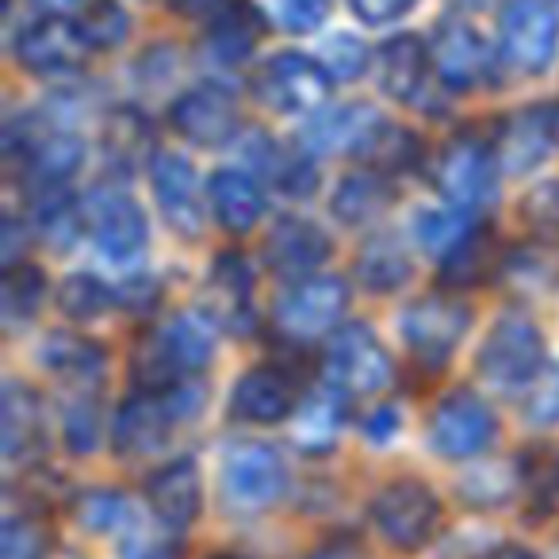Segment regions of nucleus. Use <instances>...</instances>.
Listing matches in <instances>:
<instances>
[{
  "instance_id": "44",
  "label": "nucleus",
  "mask_w": 559,
  "mask_h": 559,
  "mask_svg": "<svg viewBox=\"0 0 559 559\" xmlns=\"http://www.w3.org/2000/svg\"><path fill=\"white\" fill-rule=\"evenodd\" d=\"M104 150H108L111 162H134V157L150 154V123L139 111H119L116 119H108V131H104ZM154 157V154H150Z\"/></svg>"
},
{
  "instance_id": "31",
  "label": "nucleus",
  "mask_w": 559,
  "mask_h": 559,
  "mask_svg": "<svg viewBox=\"0 0 559 559\" xmlns=\"http://www.w3.org/2000/svg\"><path fill=\"white\" fill-rule=\"evenodd\" d=\"M264 12L249 0H234L230 9L218 12L215 20L207 24V55L223 66H238L253 55L257 39L264 32Z\"/></svg>"
},
{
  "instance_id": "32",
  "label": "nucleus",
  "mask_w": 559,
  "mask_h": 559,
  "mask_svg": "<svg viewBox=\"0 0 559 559\" xmlns=\"http://www.w3.org/2000/svg\"><path fill=\"white\" fill-rule=\"evenodd\" d=\"M414 276V261L395 234H372L357 253V280L372 296H391L406 288Z\"/></svg>"
},
{
  "instance_id": "21",
  "label": "nucleus",
  "mask_w": 559,
  "mask_h": 559,
  "mask_svg": "<svg viewBox=\"0 0 559 559\" xmlns=\"http://www.w3.org/2000/svg\"><path fill=\"white\" fill-rule=\"evenodd\" d=\"M299 406L296 383L284 368H249L230 388V414L249 426H276L288 421Z\"/></svg>"
},
{
  "instance_id": "24",
  "label": "nucleus",
  "mask_w": 559,
  "mask_h": 559,
  "mask_svg": "<svg viewBox=\"0 0 559 559\" xmlns=\"http://www.w3.org/2000/svg\"><path fill=\"white\" fill-rule=\"evenodd\" d=\"M246 154L253 169L269 180L276 192L292 195V200H307L319 188V165L307 150H288L284 142H272L264 134H249Z\"/></svg>"
},
{
  "instance_id": "7",
  "label": "nucleus",
  "mask_w": 559,
  "mask_h": 559,
  "mask_svg": "<svg viewBox=\"0 0 559 559\" xmlns=\"http://www.w3.org/2000/svg\"><path fill=\"white\" fill-rule=\"evenodd\" d=\"M544 360V334L528 314L513 311L490 326L487 342H483L475 368L495 391H525L528 383L540 376Z\"/></svg>"
},
{
  "instance_id": "22",
  "label": "nucleus",
  "mask_w": 559,
  "mask_h": 559,
  "mask_svg": "<svg viewBox=\"0 0 559 559\" xmlns=\"http://www.w3.org/2000/svg\"><path fill=\"white\" fill-rule=\"evenodd\" d=\"M173 426H177V421H173L162 391H134V395L119 406L116 421H111V441H116L119 456L142 460L165 449Z\"/></svg>"
},
{
  "instance_id": "50",
  "label": "nucleus",
  "mask_w": 559,
  "mask_h": 559,
  "mask_svg": "<svg viewBox=\"0 0 559 559\" xmlns=\"http://www.w3.org/2000/svg\"><path fill=\"white\" fill-rule=\"evenodd\" d=\"M4 559H47V536H43V528L27 518L4 521Z\"/></svg>"
},
{
  "instance_id": "6",
  "label": "nucleus",
  "mask_w": 559,
  "mask_h": 559,
  "mask_svg": "<svg viewBox=\"0 0 559 559\" xmlns=\"http://www.w3.org/2000/svg\"><path fill=\"white\" fill-rule=\"evenodd\" d=\"M372 525L391 548L418 551L437 536L444 518V506L437 490L421 479H391L372 498Z\"/></svg>"
},
{
  "instance_id": "5",
  "label": "nucleus",
  "mask_w": 559,
  "mask_h": 559,
  "mask_svg": "<svg viewBox=\"0 0 559 559\" xmlns=\"http://www.w3.org/2000/svg\"><path fill=\"white\" fill-rule=\"evenodd\" d=\"M345 311H349V284L342 276L314 272V276L288 284V292L276 299L272 319L288 342L311 345L322 337H334L342 330Z\"/></svg>"
},
{
  "instance_id": "53",
  "label": "nucleus",
  "mask_w": 559,
  "mask_h": 559,
  "mask_svg": "<svg viewBox=\"0 0 559 559\" xmlns=\"http://www.w3.org/2000/svg\"><path fill=\"white\" fill-rule=\"evenodd\" d=\"M360 433H365L368 444L383 449V444H391L399 433H403V411H399V406H388V403L372 406V411H368V418L360 421Z\"/></svg>"
},
{
  "instance_id": "9",
  "label": "nucleus",
  "mask_w": 559,
  "mask_h": 559,
  "mask_svg": "<svg viewBox=\"0 0 559 559\" xmlns=\"http://www.w3.org/2000/svg\"><path fill=\"white\" fill-rule=\"evenodd\" d=\"M330 85L334 81L322 70L319 58L299 55V50H280L257 70L253 96L280 116H314L326 108Z\"/></svg>"
},
{
  "instance_id": "20",
  "label": "nucleus",
  "mask_w": 559,
  "mask_h": 559,
  "mask_svg": "<svg viewBox=\"0 0 559 559\" xmlns=\"http://www.w3.org/2000/svg\"><path fill=\"white\" fill-rule=\"evenodd\" d=\"M146 502L169 533H188L203 510V475L192 456L169 460L146 479Z\"/></svg>"
},
{
  "instance_id": "61",
  "label": "nucleus",
  "mask_w": 559,
  "mask_h": 559,
  "mask_svg": "<svg viewBox=\"0 0 559 559\" xmlns=\"http://www.w3.org/2000/svg\"><path fill=\"white\" fill-rule=\"evenodd\" d=\"M211 559H246V556H230V551H218V556H211Z\"/></svg>"
},
{
  "instance_id": "16",
  "label": "nucleus",
  "mask_w": 559,
  "mask_h": 559,
  "mask_svg": "<svg viewBox=\"0 0 559 559\" xmlns=\"http://www.w3.org/2000/svg\"><path fill=\"white\" fill-rule=\"evenodd\" d=\"M150 185H154V200L165 223L185 238H200L207 226V211H203V188L195 165L173 150H162L150 157Z\"/></svg>"
},
{
  "instance_id": "8",
  "label": "nucleus",
  "mask_w": 559,
  "mask_h": 559,
  "mask_svg": "<svg viewBox=\"0 0 559 559\" xmlns=\"http://www.w3.org/2000/svg\"><path fill=\"white\" fill-rule=\"evenodd\" d=\"M467 330H472V307L452 292H433V296L414 299L399 319L403 345L426 368H441L460 349Z\"/></svg>"
},
{
  "instance_id": "41",
  "label": "nucleus",
  "mask_w": 559,
  "mask_h": 559,
  "mask_svg": "<svg viewBox=\"0 0 559 559\" xmlns=\"http://www.w3.org/2000/svg\"><path fill=\"white\" fill-rule=\"evenodd\" d=\"M330 4L334 0H257V9L264 12V20L288 35L319 32L330 16Z\"/></svg>"
},
{
  "instance_id": "28",
  "label": "nucleus",
  "mask_w": 559,
  "mask_h": 559,
  "mask_svg": "<svg viewBox=\"0 0 559 559\" xmlns=\"http://www.w3.org/2000/svg\"><path fill=\"white\" fill-rule=\"evenodd\" d=\"M27 226H35V234H39L55 253H70L81 241V234H88L85 200H78V195L70 192V185H39L32 223Z\"/></svg>"
},
{
  "instance_id": "18",
  "label": "nucleus",
  "mask_w": 559,
  "mask_h": 559,
  "mask_svg": "<svg viewBox=\"0 0 559 559\" xmlns=\"http://www.w3.org/2000/svg\"><path fill=\"white\" fill-rule=\"evenodd\" d=\"M433 78L449 93H472L490 73V47L467 20H444L429 43Z\"/></svg>"
},
{
  "instance_id": "26",
  "label": "nucleus",
  "mask_w": 559,
  "mask_h": 559,
  "mask_svg": "<svg viewBox=\"0 0 559 559\" xmlns=\"http://www.w3.org/2000/svg\"><path fill=\"white\" fill-rule=\"evenodd\" d=\"M429 70H433L429 47L411 32L395 35V39H388L376 50V78H380V88L391 100L414 104V96L426 88Z\"/></svg>"
},
{
  "instance_id": "36",
  "label": "nucleus",
  "mask_w": 559,
  "mask_h": 559,
  "mask_svg": "<svg viewBox=\"0 0 559 559\" xmlns=\"http://www.w3.org/2000/svg\"><path fill=\"white\" fill-rule=\"evenodd\" d=\"M43 299H47V272L32 261H20L4 269L0 280V311L9 326H24L39 314Z\"/></svg>"
},
{
  "instance_id": "48",
  "label": "nucleus",
  "mask_w": 559,
  "mask_h": 559,
  "mask_svg": "<svg viewBox=\"0 0 559 559\" xmlns=\"http://www.w3.org/2000/svg\"><path fill=\"white\" fill-rule=\"evenodd\" d=\"M322 70L330 73V81H357L360 73L368 70V62H372V55H368V47L357 39V35H337V39H330L326 47H322Z\"/></svg>"
},
{
  "instance_id": "1",
  "label": "nucleus",
  "mask_w": 559,
  "mask_h": 559,
  "mask_svg": "<svg viewBox=\"0 0 559 559\" xmlns=\"http://www.w3.org/2000/svg\"><path fill=\"white\" fill-rule=\"evenodd\" d=\"M211 357H215L211 322L203 314H177L139 345L134 380H139V391H169L173 383L200 376Z\"/></svg>"
},
{
  "instance_id": "40",
  "label": "nucleus",
  "mask_w": 559,
  "mask_h": 559,
  "mask_svg": "<svg viewBox=\"0 0 559 559\" xmlns=\"http://www.w3.org/2000/svg\"><path fill=\"white\" fill-rule=\"evenodd\" d=\"M460 490H464V498L472 506H483V510H487V506H502L518 495L521 475H518V467H506V464H495V467L475 464L472 472L464 475Z\"/></svg>"
},
{
  "instance_id": "27",
  "label": "nucleus",
  "mask_w": 559,
  "mask_h": 559,
  "mask_svg": "<svg viewBox=\"0 0 559 559\" xmlns=\"http://www.w3.org/2000/svg\"><path fill=\"white\" fill-rule=\"evenodd\" d=\"M345 406H349V399L342 395V391H334L330 383H319V388L311 391V395L299 399L296 406V444L304 452H311V456H326V452L337 449V441H342V429H345Z\"/></svg>"
},
{
  "instance_id": "10",
  "label": "nucleus",
  "mask_w": 559,
  "mask_h": 559,
  "mask_svg": "<svg viewBox=\"0 0 559 559\" xmlns=\"http://www.w3.org/2000/svg\"><path fill=\"white\" fill-rule=\"evenodd\" d=\"M223 498L234 510H269L288 495L292 472L272 444L264 441H238L223 456Z\"/></svg>"
},
{
  "instance_id": "55",
  "label": "nucleus",
  "mask_w": 559,
  "mask_h": 559,
  "mask_svg": "<svg viewBox=\"0 0 559 559\" xmlns=\"http://www.w3.org/2000/svg\"><path fill=\"white\" fill-rule=\"evenodd\" d=\"M123 559H177V544L157 540V536L139 528L123 540Z\"/></svg>"
},
{
  "instance_id": "19",
  "label": "nucleus",
  "mask_w": 559,
  "mask_h": 559,
  "mask_svg": "<svg viewBox=\"0 0 559 559\" xmlns=\"http://www.w3.org/2000/svg\"><path fill=\"white\" fill-rule=\"evenodd\" d=\"M334 246H330V234L319 223L299 215H280L272 223L269 238H264V261L276 276L284 280H307L330 261Z\"/></svg>"
},
{
  "instance_id": "59",
  "label": "nucleus",
  "mask_w": 559,
  "mask_h": 559,
  "mask_svg": "<svg viewBox=\"0 0 559 559\" xmlns=\"http://www.w3.org/2000/svg\"><path fill=\"white\" fill-rule=\"evenodd\" d=\"M39 4H43L47 12H62V16H66V12H70L73 4H81V0H39Z\"/></svg>"
},
{
  "instance_id": "13",
  "label": "nucleus",
  "mask_w": 559,
  "mask_h": 559,
  "mask_svg": "<svg viewBox=\"0 0 559 559\" xmlns=\"http://www.w3.org/2000/svg\"><path fill=\"white\" fill-rule=\"evenodd\" d=\"M85 218H88V238L96 241V249L111 264L142 261V253L150 246V218L131 192L108 185L96 188L85 200Z\"/></svg>"
},
{
  "instance_id": "2",
  "label": "nucleus",
  "mask_w": 559,
  "mask_h": 559,
  "mask_svg": "<svg viewBox=\"0 0 559 559\" xmlns=\"http://www.w3.org/2000/svg\"><path fill=\"white\" fill-rule=\"evenodd\" d=\"M322 383L342 391L345 399H376L395 383V360L372 326L345 322L334 337H326Z\"/></svg>"
},
{
  "instance_id": "38",
  "label": "nucleus",
  "mask_w": 559,
  "mask_h": 559,
  "mask_svg": "<svg viewBox=\"0 0 559 559\" xmlns=\"http://www.w3.org/2000/svg\"><path fill=\"white\" fill-rule=\"evenodd\" d=\"M58 307L73 322H100L119 307V292L93 272H73L58 288Z\"/></svg>"
},
{
  "instance_id": "37",
  "label": "nucleus",
  "mask_w": 559,
  "mask_h": 559,
  "mask_svg": "<svg viewBox=\"0 0 559 559\" xmlns=\"http://www.w3.org/2000/svg\"><path fill=\"white\" fill-rule=\"evenodd\" d=\"M360 162L368 165V169H376V173H406V169H414L418 165V157H421V146H418V139H414L406 127H399V123H391V119H380L376 123V131L368 134V142L360 146Z\"/></svg>"
},
{
  "instance_id": "11",
  "label": "nucleus",
  "mask_w": 559,
  "mask_h": 559,
  "mask_svg": "<svg viewBox=\"0 0 559 559\" xmlns=\"http://www.w3.org/2000/svg\"><path fill=\"white\" fill-rule=\"evenodd\" d=\"M93 39L85 35V24L62 12H47L35 24H27L16 39V62L35 78H73L85 70L93 55Z\"/></svg>"
},
{
  "instance_id": "56",
  "label": "nucleus",
  "mask_w": 559,
  "mask_h": 559,
  "mask_svg": "<svg viewBox=\"0 0 559 559\" xmlns=\"http://www.w3.org/2000/svg\"><path fill=\"white\" fill-rule=\"evenodd\" d=\"M177 16H188V20H215L218 12H226L234 4V0H165Z\"/></svg>"
},
{
  "instance_id": "58",
  "label": "nucleus",
  "mask_w": 559,
  "mask_h": 559,
  "mask_svg": "<svg viewBox=\"0 0 559 559\" xmlns=\"http://www.w3.org/2000/svg\"><path fill=\"white\" fill-rule=\"evenodd\" d=\"M307 559H357L349 548H319L314 556H307Z\"/></svg>"
},
{
  "instance_id": "14",
  "label": "nucleus",
  "mask_w": 559,
  "mask_h": 559,
  "mask_svg": "<svg viewBox=\"0 0 559 559\" xmlns=\"http://www.w3.org/2000/svg\"><path fill=\"white\" fill-rule=\"evenodd\" d=\"M559 142V111L548 104H533L498 123L495 134V157L502 165L506 177H528V173L544 169Z\"/></svg>"
},
{
  "instance_id": "30",
  "label": "nucleus",
  "mask_w": 559,
  "mask_h": 559,
  "mask_svg": "<svg viewBox=\"0 0 559 559\" xmlns=\"http://www.w3.org/2000/svg\"><path fill=\"white\" fill-rule=\"evenodd\" d=\"M391 200H395V192H391V180L383 173L357 169L337 180L334 195H330V211L342 226H368L388 215Z\"/></svg>"
},
{
  "instance_id": "33",
  "label": "nucleus",
  "mask_w": 559,
  "mask_h": 559,
  "mask_svg": "<svg viewBox=\"0 0 559 559\" xmlns=\"http://www.w3.org/2000/svg\"><path fill=\"white\" fill-rule=\"evenodd\" d=\"M4 456L9 464L27 460L43 444V418H39V399L32 388L12 380L4 388Z\"/></svg>"
},
{
  "instance_id": "51",
  "label": "nucleus",
  "mask_w": 559,
  "mask_h": 559,
  "mask_svg": "<svg viewBox=\"0 0 559 559\" xmlns=\"http://www.w3.org/2000/svg\"><path fill=\"white\" fill-rule=\"evenodd\" d=\"M119 292V307H127L131 314H150L162 304V280L157 276H127Z\"/></svg>"
},
{
  "instance_id": "3",
  "label": "nucleus",
  "mask_w": 559,
  "mask_h": 559,
  "mask_svg": "<svg viewBox=\"0 0 559 559\" xmlns=\"http://www.w3.org/2000/svg\"><path fill=\"white\" fill-rule=\"evenodd\" d=\"M498 50L518 78H540L559 50V0H506L498 16Z\"/></svg>"
},
{
  "instance_id": "45",
  "label": "nucleus",
  "mask_w": 559,
  "mask_h": 559,
  "mask_svg": "<svg viewBox=\"0 0 559 559\" xmlns=\"http://www.w3.org/2000/svg\"><path fill=\"white\" fill-rule=\"evenodd\" d=\"M81 24H85V35L93 39L96 50H111L123 47L127 35H131V12L123 4H116V0H96Z\"/></svg>"
},
{
  "instance_id": "46",
  "label": "nucleus",
  "mask_w": 559,
  "mask_h": 559,
  "mask_svg": "<svg viewBox=\"0 0 559 559\" xmlns=\"http://www.w3.org/2000/svg\"><path fill=\"white\" fill-rule=\"evenodd\" d=\"M521 411H525V418L533 421L536 429L559 426V365L540 368V376L525 388Z\"/></svg>"
},
{
  "instance_id": "49",
  "label": "nucleus",
  "mask_w": 559,
  "mask_h": 559,
  "mask_svg": "<svg viewBox=\"0 0 559 559\" xmlns=\"http://www.w3.org/2000/svg\"><path fill=\"white\" fill-rule=\"evenodd\" d=\"M521 215H525V223L533 230L559 234V177L528 188L525 200H521Z\"/></svg>"
},
{
  "instance_id": "25",
  "label": "nucleus",
  "mask_w": 559,
  "mask_h": 559,
  "mask_svg": "<svg viewBox=\"0 0 559 559\" xmlns=\"http://www.w3.org/2000/svg\"><path fill=\"white\" fill-rule=\"evenodd\" d=\"M207 203L226 234H249L264 218V188L246 169H218L207 180Z\"/></svg>"
},
{
  "instance_id": "29",
  "label": "nucleus",
  "mask_w": 559,
  "mask_h": 559,
  "mask_svg": "<svg viewBox=\"0 0 559 559\" xmlns=\"http://www.w3.org/2000/svg\"><path fill=\"white\" fill-rule=\"evenodd\" d=\"M43 365L62 383L88 395V391H100L104 376H108V353L78 334H50L43 345Z\"/></svg>"
},
{
  "instance_id": "47",
  "label": "nucleus",
  "mask_w": 559,
  "mask_h": 559,
  "mask_svg": "<svg viewBox=\"0 0 559 559\" xmlns=\"http://www.w3.org/2000/svg\"><path fill=\"white\" fill-rule=\"evenodd\" d=\"M518 475H521V490L536 502L551 506L559 498V460L544 449H533L518 460Z\"/></svg>"
},
{
  "instance_id": "39",
  "label": "nucleus",
  "mask_w": 559,
  "mask_h": 559,
  "mask_svg": "<svg viewBox=\"0 0 559 559\" xmlns=\"http://www.w3.org/2000/svg\"><path fill=\"white\" fill-rule=\"evenodd\" d=\"M502 276L518 292H556L559 288V249L556 246H518L502 261Z\"/></svg>"
},
{
  "instance_id": "34",
  "label": "nucleus",
  "mask_w": 559,
  "mask_h": 559,
  "mask_svg": "<svg viewBox=\"0 0 559 559\" xmlns=\"http://www.w3.org/2000/svg\"><path fill=\"white\" fill-rule=\"evenodd\" d=\"M73 518L85 533L96 536H119L127 540L131 533H139V513H134V502L123 495V490H88V495L78 498L73 506Z\"/></svg>"
},
{
  "instance_id": "4",
  "label": "nucleus",
  "mask_w": 559,
  "mask_h": 559,
  "mask_svg": "<svg viewBox=\"0 0 559 559\" xmlns=\"http://www.w3.org/2000/svg\"><path fill=\"white\" fill-rule=\"evenodd\" d=\"M498 173L502 165L495 157V146L475 134H452L433 157V185L441 200L467 215H479L495 203Z\"/></svg>"
},
{
  "instance_id": "43",
  "label": "nucleus",
  "mask_w": 559,
  "mask_h": 559,
  "mask_svg": "<svg viewBox=\"0 0 559 559\" xmlns=\"http://www.w3.org/2000/svg\"><path fill=\"white\" fill-rule=\"evenodd\" d=\"M66 444H70L78 456H88V452L100 449V437H104V418H100V395L96 391H81L78 399L70 403L66 411Z\"/></svg>"
},
{
  "instance_id": "60",
  "label": "nucleus",
  "mask_w": 559,
  "mask_h": 559,
  "mask_svg": "<svg viewBox=\"0 0 559 559\" xmlns=\"http://www.w3.org/2000/svg\"><path fill=\"white\" fill-rule=\"evenodd\" d=\"M467 9H483V4H487V0H464Z\"/></svg>"
},
{
  "instance_id": "17",
  "label": "nucleus",
  "mask_w": 559,
  "mask_h": 559,
  "mask_svg": "<svg viewBox=\"0 0 559 559\" xmlns=\"http://www.w3.org/2000/svg\"><path fill=\"white\" fill-rule=\"evenodd\" d=\"M169 123L180 139L195 142V146H226L230 139L241 134V111L226 88L218 85H195L177 96L169 108Z\"/></svg>"
},
{
  "instance_id": "12",
  "label": "nucleus",
  "mask_w": 559,
  "mask_h": 559,
  "mask_svg": "<svg viewBox=\"0 0 559 559\" xmlns=\"http://www.w3.org/2000/svg\"><path fill=\"white\" fill-rule=\"evenodd\" d=\"M498 441V414L483 403L475 391H449L441 403L433 406L429 418V444L441 460L464 464L475 460Z\"/></svg>"
},
{
  "instance_id": "54",
  "label": "nucleus",
  "mask_w": 559,
  "mask_h": 559,
  "mask_svg": "<svg viewBox=\"0 0 559 559\" xmlns=\"http://www.w3.org/2000/svg\"><path fill=\"white\" fill-rule=\"evenodd\" d=\"M162 399H165V406H169V414H173V421H192V418H200V411H203V383L195 380H180V383H173L169 391H162Z\"/></svg>"
},
{
  "instance_id": "23",
  "label": "nucleus",
  "mask_w": 559,
  "mask_h": 559,
  "mask_svg": "<svg viewBox=\"0 0 559 559\" xmlns=\"http://www.w3.org/2000/svg\"><path fill=\"white\" fill-rule=\"evenodd\" d=\"M380 111L368 104H337V108H322L311 123L304 127L299 142L311 157L326 154H360V146L368 142V134L380 123Z\"/></svg>"
},
{
  "instance_id": "52",
  "label": "nucleus",
  "mask_w": 559,
  "mask_h": 559,
  "mask_svg": "<svg viewBox=\"0 0 559 559\" xmlns=\"http://www.w3.org/2000/svg\"><path fill=\"white\" fill-rule=\"evenodd\" d=\"M418 0H349L353 16L368 27H391L414 9Z\"/></svg>"
},
{
  "instance_id": "42",
  "label": "nucleus",
  "mask_w": 559,
  "mask_h": 559,
  "mask_svg": "<svg viewBox=\"0 0 559 559\" xmlns=\"http://www.w3.org/2000/svg\"><path fill=\"white\" fill-rule=\"evenodd\" d=\"M490 261H495V238H490L487 230H475L456 253L441 261L444 284H452V288H460V284H479L490 272Z\"/></svg>"
},
{
  "instance_id": "57",
  "label": "nucleus",
  "mask_w": 559,
  "mask_h": 559,
  "mask_svg": "<svg viewBox=\"0 0 559 559\" xmlns=\"http://www.w3.org/2000/svg\"><path fill=\"white\" fill-rule=\"evenodd\" d=\"M495 559H536V551H528V548H518V544H506V548L498 551Z\"/></svg>"
},
{
  "instance_id": "15",
  "label": "nucleus",
  "mask_w": 559,
  "mask_h": 559,
  "mask_svg": "<svg viewBox=\"0 0 559 559\" xmlns=\"http://www.w3.org/2000/svg\"><path fill=\"white\" fill-rule=\"evenodd\" d=\"M203 319L226 334H249L257 326L253 311V264L238 249H223L211 261L203 284Z\"/></svg>"
},
{
  "instance_id": "35",
  "label": "nucleus",
  "mask_w": 559,
  "mask_h": 559,
  "mask_svg": "<svg viewBox=\"0 0 559 559\" xmlns=\"http://www.w3.org/2000/svg\"><path fill=\"white\" fill-rule=\"evenodd\" d=\"M475 230H479L475 215L452 207V203H444V207H421L418 218H414V241L421 246V253L437 257V261L456 253Z\"/></svg>"
}]
</instances>
